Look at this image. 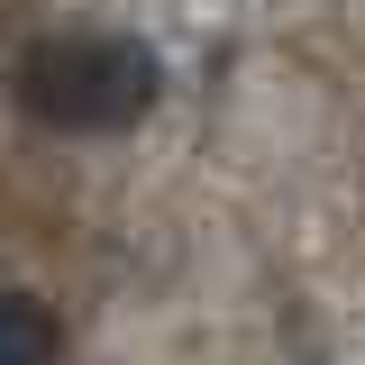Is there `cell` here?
I'll return each mask as SVG.
<instances>
[{"label":"cell","instance_id":"obj_2","mask_svg":"<svg viewBox=\"0 0 365 365\" xmlns=\"http://www.w3.org/2000/svg\"><path fill=\"white\" fill-rule=\"evenodd\" d=\"M64 356V329L37 292H0V365H55Z\"/></svg>","mask_w":365,"mask_h":365},{"label":"cell","instance_id":"obj_1","mask_svg":"<svg viewBox=\"0 0 365 365\" xmlns=\"http://www.w3.org/2000/svg\"><path fill=\"white\" fill-rule=\"evenodd\" d=\"M19 101L37 110L46 128L110 137V128H128V119H146L155 55L137 37H37L19 55Z\"/></svg>","mask_w":365,"mask_h":365}]
</instances>
